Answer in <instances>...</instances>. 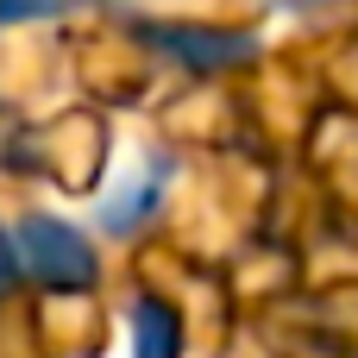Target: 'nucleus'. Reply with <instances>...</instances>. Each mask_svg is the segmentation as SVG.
Instances as JSON below:
<instances>
[{
    "label": "nucleus",
    "instance_id": "obj_1",
    "mask_svg": "<svg viewBox=\"0 0 358 358\" xmlns=\"http://www.w3.org/2000/svg\"><path fill=\"white\" fill-rule=\"evenodd\" d=\"M6 239H13V258L44 289H88L94 283V252H88V239L76 227H63V220H25Z\"/></svg>",
    "mask_w": 358,
    "mask_h": 358
},
{
    "label": "nucleus",
    "instance_id": "obj_3",
    "mask_svg": "<svg viewBox=\"0 0 358 358\" xmlns=\"http://www.w3.org/2000/svg\"><path fill=\"white\" fill-rule=\"evenodd\" d=\"M63 6H76V0H0V25L13 19H44V13H63Z\"/></svg>",
    "mask_w": 358,
    "mask_h": 358
},
{
    "label": "nucleus",
    "instance_id": "obj_4",
    "mask_svg": "<svg viewBox=\"0 0 358 358\" xmlns=\"http://www.w3.org/2000/svg\"><path fill=\"white\" fill-rule=\"evenodd\" d=\"M13 271H19V258H13V239H6V233H0V289H6V283H13Z\"/></svg>",
    "mask_w": 358,
    "mask_h": 358
},
{
    "label": "nucleus",
    "instance_id": "obj_2",
    "mask_svg": "<svg viewBox=\"0 0 358 358\" xmlns=\"http://www.w3.org/2000/svg\"><path fill=\"white\" fill-rule=\"evenodd\" d=\"M132 334H138V358H176V346H182V321L164 302H138Z\"/></svg>",
    "mask_w": 358,
    "mask_h": 358
}]
</instances>
